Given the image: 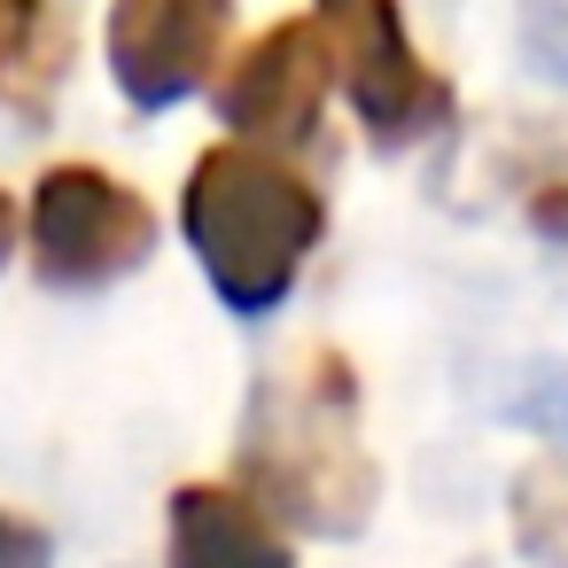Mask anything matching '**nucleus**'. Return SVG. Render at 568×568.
<instances>
[{
  "instance_id": "obj_1",
  "label": "nucleus",
  "mask_w": 568,
  "mask_h": 568,
  "mask_svg": "<svg viewBox=\"0 0 568 568\" xmlns=\"http://www.w3.org/2000/svg\"><path fill=\"white\" fill-rule=\"evenodd\" d=\"M242 490L312 537H358L374 514V467L358 444V374L335 351L288 358L257 382L242 444Z\"/></svg>"
},
{
  "instance_id": "obj_2",
  "label": "nucleus",
  "mask_w": 568,
  "mask_h": 568,
  "mask_svg": "<svg viewBox=\"0 0 568 568\" xmlns=\"http://www.w3.org/2000/svg\"><path fill=\"white\" fill-rule=\"evenodd\" d=\"M320 226H327L320 187L273 149L219 141L195 156L180 187V234L234 320H265L273 304H288L304 257L320 250Z\"/></svg>"
},
{
  "instance_id": "obj_3",
  "label": "nucleus",
  "mask_w": 568,
  "mask_h": 568,
  "mask_svg": "<svg viewBox=\"0 0 568 568\" xmlns=\"http://www.w3.org/2000/svg\"><path fill=\"white\" fill-rule=\"evenodd\" d=\"M32 273L63 296H94L149 265L156 211L141 187L94 172V164H48L32 187Z\"/></svg>"
},
{
  "instance_id": "obj_4",
  "label": "nucleus",
  "mask_w": 568,
  "mask_h": 568,
  "mask_svg": "<svg viewBox=\"0 0 568 568\" xmlns=\"http://www.w3.org/2000/svg\"><path fill=\"white\" fill-rule=\"evenodd\" d=\"M312 17L335 48V87L351 94L374 149H413L452 125V87L420 63L397 0H312Z\"/></svg>"
},
{
  "instance_id": "obj_5",
  "label": "nucleus",
  "mask_w": 568,
  "mask_h": 568,
  "mask_svg": "<svg viewBox=\"0 0 568 568\" xmlns=\"http://www.w3.org/2000/svg\"><path fill=\"white\" fill-rule=\"evenodd\" d=\"M327 87H335V48L320 32V17H281L226 63L219 118L242 149H304V141H320Z\"/></svg>"
},
{
  "instance_id": "obj_6",
  "label": "nucleus",
  "mask_w": 568,
  "mask_h": 568,
  "mask_svg": "<svg viewBox=\"0 0 568 568\" xmlns=\"http://www.w3.org/2000/svg\"><path fill=\"white\" fill-rule=\"evenodd\" d=\"M226 32L234 0H110V79L141 118H156L211 87Z\"/></svg>"
},
{
  "instance_id": "obj_7",
  "label": "nucleus",
  "mask_w": 568,
  "mask_h": 568,
  "mask_svg": "<svg viewBox=\"0 0 568 568\" xmlns=\"http://www.w3.org/2000/svg\"><path fill=\"white\" fill-rule=\"evenodd\" d=\"M164 537H172V568H296L273 514L234 483H180Z\"/></svg>"
},
{
  "instance_id": "obj_8",
  "label": "nucleus",
  "mask_w": 568,
  "mask_h": 568,
  "mask_svg": "<svg viewBox=\"0 0 568 568\" xmlns=\"http://www.w3.org/2000/svg\"><path fill=\"white\" fill-rule=\"evenodd\" d=\"M71 71V24L55 0H0V110L17 125H48Z\"/></svg>"
},
{
  "instance_id": "obj_9",
  "label": "nucleus",
  "mask_w": 568,
  "mask_h": 568,
  "mask_svg": "<svg viewBox=\"0 0 568 568\" xmlns=\"http://www.w3.org/2000/svg\"><path fill=\"white\" fill-rule=\"evenodd\" d=\"M514 529L545 568H568V475L560 467H529L514 490Z\"/></svg>"
},
{
  "instance_id": "obj_10",
  "label": "nucleus",
  "mask_w": 568,
  "mask_h": 568,
  "mask_svg": "<svg viewBox=\"0 0 568 568\" xmlns=\"http://www.w3.org/2000/svg\"><path fill=\"white\" fill-rule=\"evenodd\" d=\"M521 55H529L537 79L568 87V0H529L521 9Z\"/></svg>"
},
{
  "instance_id": "obj_11",
  "label": "nucleus",
  "mask_w": 568,
  "mask_h": 568,
  "mask_svg": "<svg viewBox=\"0 0 568 568\" xmlns=\"http://www.w3.org/2000/svg\"><path fill=\"white\" fill-rule=\"evenodd\" d=\"M514 420L568 444V366H529V382L514 389Z\"/></svg>"
},
{
  "instance_id": "obj_12",
  "label": "nucleus",
  "mask_w": 568,
  "mask_h": 568,
  "mask_svg": "<svg viewBox=\"0 0 568 568\" xmlns=\"http://www.w3.org/2000/svg\"><path fill=\"white\" fill-rule=\"evenodd\" d=\"M0 568H48V537L17 514H0Z\"/></svg>"
},
{
  "instance_id": "obj_13",
  "label": "nucleus",
  "mask_w": 568,
  "mask_h": 568,
  "mask_svg": "<svg viewBox=\"0 0 568 568\" xmlns=\"http://www.w3.org/2000/svg\"><path fill=\"white\" fill-rule=\"evenodd\" d=\"M9 250H17V203L0 195V265H9Z\"/></svg>"
}]
</instances>
